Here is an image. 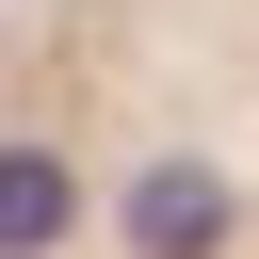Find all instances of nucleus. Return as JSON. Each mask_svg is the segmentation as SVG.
Wrapping results in <instances>:
<instances>
[{
    "label": "nucleus",
    "mask_w": 259,
    "mask_h": 259,
    "mask_svg": "<svg viewBox=\"0 0 259 259\" xmlns=\"http://www.w3.org/2000/svg\"><path fill=\"white\" fill-rule=\"evenodd\" d=\"M16 259H259V0H16Z\"/></svg>",
    "instance_id": "1"
}]
</instances>
